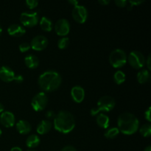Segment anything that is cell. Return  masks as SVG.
Masks as SVG:
<instances>
[{"mask_svg": "<svg viewBox=\"0 0 151 151\" xmlns=\"http://www.w3.org/2000/svg\"><path fill=\"white\" fill-rule=\"evenodd\" d=\"M96 121H97V125L100 128H104V129H107L110 124V119H109V116L103 113L98 114L97 118H96Z\"/></svg>", "mask_w": 151, "mask_h": 151, "instance_id": "obj_19", "label": "cell"}, {"mask_svg": "<svg viewBox=\"0 0 151 151\" xmlns=\"http://www.w3.org/2000/svg\"><path fill=\"white\" fill-rule=\"evenodd\" d=\"M60 151H77L76 149H75V147L72 145H67V146H65L64 147L61 149Z\"/></svg>", "mask_w": 151, "mask_h": 151, "instance_id": "obj_32", "label": "cell"}, {"mask_svg": "<svg viewBox=\"0 0 151 151\" xmlns=\"http://www.w3.org/2000/svg\"><path fill=\"white\" fill-rule=\"evenodd\" d=\"M26 29L23 26L18 24H12L7 28V33L13 37H21L24 35Z\"/></svg>", "mask_w": 151, "mask_h": 151, "instance_id": "obj_15", "label": "cell"}, {"mask_svg": "<svg viewBox=\"0 0 151 151\" xmlns=\"http://www.w3.org/2000/svg\"><path fill=\"white\" fill-rule=\"evenodd\" d=\"M27 151H37V150H27Z\"/></svg>", "mask_w": 151, "mask_h": 151, "instance_id": "obj_42", "label": "cell"}, {"mask_svg": "<svg viewBox=\"0 0 151 151\" xmlns=\"http://www.w3.org/2000/svg\"><path fill=\"white\" fill-rule=\"evenodd\" d=\"M45 116H47L48 119H52V118H55V113L52 111H49L46 113Z\"/></svg>", "mask_w": 151, "mask_h": 151, "instance_id": "obj_34", "label": "cell"}, {"mask_svg": "<svg viewBox=\"0 0 151 151\" xmlns=\"http://www.w3.org/2000/svg\"><path fill=\"white\" fill-rule=\"evenodd\" d=\"M109 62L113 67H122L127 62L126 53L122 49H115L110 53Z\"/></svg>", "mask_w": 151, "mask_h": 151, "instance_id": "obj_5", "label": "cell"}, {"mask_svg": "<svg viewBox=\"0 0 151 151\" xmlns=\"http://www.w3.org/2000/svg\"><path fill=\"white\" fill-rule=\"evenodd\" d=\"M144 0H130L128 1V3H130V6L131 7H134V6H137L141 4L142 3L144 2Z\"/></svg>", "mask_w": 151, "mask_h": 151, "instance_id": "obj_29", "label": "cell"}, {"mask_svg": "<svg viewBox=\"0 0 151 151\" xmlns=\"http://www.w3.org/2000/svg\"><path fill=\"white\" fill-rule=\"evenodd\" d=\"M48 45V39L43 35H35L30 43L31 48L36 51L44 50Z\"/></svg>", "mask_w": 151, "mask_h": 151, "instance_id": "obj_12", "label": "cell"}, {"mask_svg": "<svg viewBox=\"0 0 151 151\" xmlns=\"http://www.w3.org/2000/svg\"><path fill=\"white\" fill-rule=\"evenodd\" d=\"M145 117L147 119L148 122H150L151 118H150V107H149L147 110L145 112Z\"/></svg>", "mask_w": 151, "mask_h": 151, "instance_id": "obj_31", "label": "cell"}, {"mask_svg": "<svg viewBox=\"0 0 151 151\" xmlns=\"http://www.w3.org/2000/svg\"><path fill=\"white\" fill-rule=\"evenodd\" d=\"M10 151H23L22 149L19 147H13L10 149Z\"/></svg>", "mask_w": 151, "mask_h": 151, "instance_id": "obj_37", "label": "cell"}, {"mask_svg": "<svg viewBox=\"0 0 151 151\" xmlns=\"http://www.w3.org/2000/svg\"><path fill=\"white\" fill-rule=\"evenodd\" d=\"M69 38L68 37H63V38H60L58 41V47L60 50H63L66 49V47L69 46Z\"/></svg>", "mask_w": 151, "mask_h": 151, "instance_id": "obj_26", "label": "cell"}, {"mask_svg": "<svg viewBox=\"0 0 151 151\" xmlns=\"http://www.w3.org/2000/svg\"><path fill=\"white\" fill-rule=\"evenodd\" d=\"M31 125L29 124V122L26 120H19V122L16 123V129H17L18 132L21 134H27L31 131Z\"/></svg>", "mask_w": 151, "mask_h": 151, "instance_id": "obj_17", "label": "cell"}, {"mask_svg": "<svg viewBox=\"0 0 151 151\" xmlns=\"http://www.w3.org/2000/svg\"><path fill=\"white\" fill-rule=\"evenodd\" d=\"M117 125L119 132L126 135H131L138 131L139 121L133 114L124 112L118 116Z\"/></svg>", "mask_w": 151, "mask_h": 151, "instance_id": "obj_2", "label": "cell"}, {"mask_svg": "<svg viewBox=\"0 0 151 151\" xmlns=\"http://www.w3.org/2000/svg\"><path fill=\"white\" fill-rule=\"evenodd\" d=\"M114 81L118 85L123 83L125 81V74L121 70L116 71L114 75Z\"/></svg>", "mask_w": 151, "mask_h": 151, "instance_id": "obj_23", "label": "cell"}, {"mask_svg": "<svg viewBox=\"0 0 151 151\" xmlns=\"http://www.w3.org/2000/svg\"><path fill=\"white\" fill-rule=\"evenodd\" d=\"M15 115L11 111H3L0 115V122L6 128H11L15 124Z\"/></svg>", "mask_w": 151, "mask_h": 151, "instance_id": "obj_13", "label": "cell"}, {"mask_svg": "<svg viewBox=\"0 0 151 151\" xmlns=\"http://www.w3.org/2000/svg\"><path fill=\"white\" fill-rule=\"evenodd\" d=\"M24 63L29 69H35L39 65V59L35 55H28L25 57Z\"/></svg>", "mask_w": 151, "mask_h": 151, "instance_id": "obj_18", "label": "cell"}, {"mask_svg": "<svg viewBox=\"0 0 151 151\" xmlns=\"http://www.w3.org/2000/svg\"><path fill=\"white\" fill-rule=\"evenodd\" d=\"M40 27L41 29L46 32H50L52 29L53 24L52 22L50 20L49 18L46 17V16H43L40 20Z\"/></svg>", "mask_w": 151, "mask_h": 151, "instance_id": "obj_22", "label": "cell"}, {"mask_svg": "<svg viewBox=\"0 0 151 151\" xmlns=\"http://www.w3.org/2000/svg\"><path fill=\"white\" fill-rule=\"evenodd\" d=\"M119 134V131L117 128H111L105 131L104 136L107 139H114L117 137Z\"/></svg>", "mask_w": 151, "mask_h": 151, "instance_id": "obj_24", "label": "cell"}, {"mask_svg": "<svg viewBox=\"0 0 151 151\" xmlns=\"http://www.w3.org/2000/svg\"><path fill=\"white\" fill-rule=\"evenodd\" d=\"M98 2L102 5H107L110 3V0H99Z\"/></svg>", "mask_w": 151, "mask_h": 151, "instance_id": "obj_35", "label": "cell"}, {"mask_svg": "<svg viewBox=\"0 0 151 151\" xmlns=\"http://www.w3.org/2000/svg\"><path fill=\"white\" fill-rule=\"evenodd\" d=\"M55 130L62 134H69L75 127V119L73 114L68 111H60L54 118Z\"/></svg>", "mask_w": 151, "mask_h": 151, "instance_id": "obj_3", "label": "cell"}, {"mask_svg": "<svg viewBox=\"0 0 151 151\" xmlns=\"http://www.w3.org/2000/svg\"><path fill=\"white\" fill-rule=\"evenodd\" d=\"M48 104V97L44 92H38L32 97L31 106L35 111H41L45 109Z\"/></svg>", "mask_w": 151, "mask_h": 151, "instance_id": "obj_7", "label": "cell"}, {"mask_svg": "<svg viewBox=\"0 0 151 151\" xmlns=\"http://www.w3.org/2000/svg\"><path fill=\"white\" fill-rule=\"evenodd\" d=\"M25 3L29 9L35 8L38 4V1L37 0H26Z\"/></svg>", "mask_w": 151, "mask_h": 151, "instance_id": "obj_28", "label": "cell"}, {"mask_svg": "<svg viewBox=\"0 0 151 151\" xmlns=\"http://www.w3.org/2000/svg\"><path fill=\"white\" fill-rule=\"evenodd\" d=\"M55 30L58 35L65 36L70 31V24L66 19H60L55 24Z\"/></svg>", "mask_w": 151, "mask_h": 151, "instance_id": "obj_11", "label": "cell"}, {"mask_svg": "<svg viewBox=\"0 0 151 151\" xmlns=\"http://www.w3.org/2000/svg\"><path fill=\"white\" fill-rule=\"evenodd\" d=\"M68 2L70 3V4H73L74 7L76 5H78V4H79V2H78V1H77V0H69V1H68Z\"/></svg>", "mask_w": 151, "mask_h": 151, "instance_id": "obj_36", "label": "cell"}, {"mask_svg": "<svg viewBox=\"0 0 151 151\" xmlns=\"http://www.w3.org/2000/svg\"><path fill=\"white\" fill-rule=\"evenodd\" d=\"M116 105V101L111 96H103L100 97L97 104V108H92L91 110V116H95L98 114L100 111L109 112L111 111Z\"/></svg>", "mask_w": 151, "mask_h": 151, "instance_id": "obj_4", "label": "cell"}, {"mask_svg": "<svg viewBox=\"0 0 151 151\" xmlns=\"http://www.w3.org/2000/svg\"><path fill=\"white\" fill-rule=\"evenodd\" d=\"M1 32H2V28H1V25H0V35H1Z\"/></svg>", "mask_w": 151, "mask_h": 151, "instance_id": "obj_40", "label": "cell"}, {"mask_svg": "<svg viewBox=\"0 0 151 151\" xmlns=\"http://www.w3.org/2000/svg\"><path fill=\"white\" fill-rule=\"evenodd\" d=\"M61 82V76L55 70H47L43 72L38 80V85L41 89L47 92L58 89L60 87Z\"/></svg>", "mask_w": 151, "mask_h": 151, "instance_id": "obj_1", "label": "cell"}, {"mask_svg": "<svg viewBox=\"0 0 151 151\" xmlns=\"http://www.w3.org/2000/svg\"><path fill=\"white\" fill-rule=\"evenodd\" d=\"M40 142H41V139L38 136H37L36 134H32V135H29L27 139L26 145L29 148H34L39 145Z\"/></svg>", "mask_w": 151, "mask_h": 151, "instance_id": "obj_21", "label": "cell"}, {"mask_svg": "<svg viewBox=\"0 0 151 151\" xmlns=\"http://www.w3.org/2000/svg\"><path fill=\"white\" fill-rule=\"evenodd\" d=\"M31 48L30 44L27 42H23L22 44H19V49L20 50V52H27L29 49Z\"/></svg>", "mask_w": 151, "mask_h": 151, "instance_id": "obj_27", "label": "cell"}, {"mask_svg": "<svg viewBox=\"0 0 151 151\" xmlns=\"http://www.w3.org/2000/svg\"><path fill=\"white\" fill-rule=\"evenodd\" d=\"M144 151H151V146L149 145L147 146V147H146L145 148Z\"/></svg>", "mask_w": 151, "mask_h": 151, "instance_id": "obj_39", "label": "cell"}, {"mask_svg": "<svg viewBox=\"0 0 151 151\" xmlns=\"http://www.w3.org/2000/svg\"><path fill=\"white\" fill-rule=\"evenodd\" d=\"M140 134L144 137H150L151 135V125L149 123L142 125L139 129Z\"/></svg>", "mask_w": 151, "mask_h": 151, "instance_id": "obj_25", "label": "cell"}, {"mask_svg": "<svg viewBox=\"0 0 151 151\" xmlns=\"http://www.w3.org/2000/svg\"><path fill=\"white\" fill-rule=\"evenodd\" d=\"M71 96L75 102L78 103H82L85 98V90L80 86H75L71 89Z\"/></svg>", "mask_w": 151, "mask_h": 151, "instance_id": "obj_14", "label": "cell"}, {"mask_svg": "<svg viewBox=\"0 0 151 151\" xmlns=\"http://www.w3.org/2000/svg\"><path fill=\"white\" fill-rule=\"evenodd\" d=\"M150 61H151V56H150V55L149 54L148 56H147V60H145V63L147 64V69H148L147 70H148V71H150L151 69V63H150Z\"/></svg>", "mask_w": 151, "mask_h": 151, "instance_id": "obj_33", "label": "cell"}, {"mask_svg": "<svg viewBox=\"0 0 151 151\" xmlns=\"http://www.w3.org/2000/svg\"><path fill=\"white\" fill-rule=\"evenodd\" d=\"M39 21V16L37 12H24L20 16V22L24 26L32 27L35 26Z\"/></svg>", "mask_w": 151, "mask_h": 151, "instance_id": "obj_9", "label": "cell"}, {"mask_svg": "<svg viewBox=\"0 0 151 151\" xmlns=\"http://www.w3.org/2000/svg\"><path fill=\"white\" fill-rule=\"evenodd\" d=\"M1 134H2V131H1V130L0 129V137L1 136Z\"/></svg>", "mask_w": 151, "mask_h": 151, "instance_id": "obj_41", "label": "cell"}, {"mask_svg": "<svg viewBox=\"0 0 151 151\" xmlns=\"http://www.w3.org/2000/svg\"><path fill=\"white\" fill-rule=\"evenodd\" d=\"M128 63L134 69H140L145 64V58L139 51H132L128 57Z\"/></svg>", "mask_w": 151, "mask_h": 151, "instance_id": "obj_8", "label": "cell"}, {"mask_svg": "<svg viewBox=\"0 0 151 151\" xmlns=\"http://www.w3.org/2000/svg\"><path fill=\"white\" fill-rule=\"evenodd\" d=\"M72 15L73 19L77 22L83 24L86 21L87 18H88V10L83 5L78 4L74 7Z\"/></svg>", "mask_w": 151, "mask_h": 151, "instance_id": "obj_10", "label": "cell"}, {"mask_svg": "<svg viewBox=\"0 0 151 151\" xmlns=\"http://www.w3.org/2000/svg\"><path fill=\"white\" fill-rule=\"evenodd\" d=\"M52 129V122L48 119L41 120L37 125V133L41 135L47 134Z\"/></svg>", "mask_w": 151, "mask_h": 151, "instance_id": "obj_16", "label": "cell"}, {"mask_svg": "<svg viewBox=\"0 0 151 151\" xmlns=\"http://www.w3.org/2000/svg\"><path fill=\"white\" fill-rule=\"evenodd\" d=\"M0 79L6 83L16 81L18 83H21L24 81L22 75H16L13 69L7 66H3L0 68Z\"/></svg>", "mask_w": 151, "mask_h": 151, "instance_id": "obj_6", "label": "cell"}, {"mask_svg": "<svg viewBox=\"0 0 151 151\" xmlns=\"http://www.w3.org/2000/svg\"><path fill=\"white\" fill-rule=\"evenodd\" d=\"M4 106L2 103H0V113H2L4 111Z\"/></svg>", "mask_w": 151, "mask_h": 151, "instance_id": "obj_38", "label": "cell"}, {"mask_svg": "<svg viewBox=\"0 0 151 151\" xmlns=\"http://www.w3.org/2000/svg\"><path fill=\"white\" fill-rule=\"evenodd\" d=\"M114 3L119 7H124L128 4V1L126 0H115Z\"/></svg>", "mask_w": 151, "mask_h": 151, "instance_id": "obj_30", "label": "cell"}, {"mask_svg": "<svg viewBox=\"0 0 151 151\" xmlns=\"http://www.w3.org/2000/svg\"><path fill=\"white\" fill-rule=\"evenodd\" d=\"M137 81H138V82L139 83H146L148 82L150 79V71H148L147 69H142V70L139 71V72L137 73Z\"/></svg>", "mask_w": 151, "mask_h": 151, "instance_id": "obj_20", "label": "cell"}]
</instances>
